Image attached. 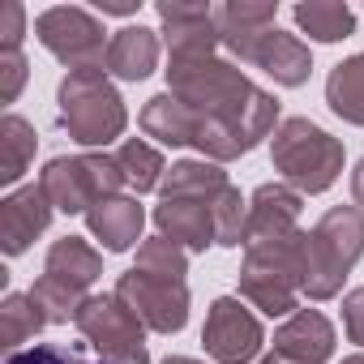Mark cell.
<instances>
[{
    "label": "cell",
    "instance_id": "31",
    "mask_svg": "<svg viewBox=\"0 0 364 364\" xmlns=\"http://www.w3.org/2000/svg\"><path fill=\"white\" fill-rule=\"evenodd\" d=\"M141 9V0H99V14H112V18H129Z\"/></svg>",
    "mask_w": 364,
    "mask_h": 364
},
{
    "label": "cell",
    "instance_id": "24",
    "mask_svg": "<svg viewBox=\"0 0 364 364\" xmlns=\"http://www.w3.org/2000/svg\"><path fill=\"white\" fill-rule=\"evenodd\" d=\"M116 163H120V176H124V189H133L137 198H141V193H154V189L163 185V176H167L163 154H159L150 141H141V137H129V141L116 150Z\"/></svg>",
    "mask_w": 364,
    "mask_h": 364
},
{
    "label": "cell",
    "instance_id": "33",
    "mask_svg": "<svg viewBox=\"0 0 364 364\" xmlns=\"http://www.w3.org/2000/svg\"><path fill=\"white\" fill-rule=\"evenodd\" d=\"M163 364H206V360H193V355H167Z\"/></svg>",
    "mask_w": 364,
    "mask_h": 364
},
{
    "label": "cell",
    "instance_id": "29",
    "mask_svg": "<svg viewBox=\"0 0 364 364\" xmlns=\"http://www.w3.org/2000/svg\"><path fill=\"white\" fill-rule=\"evenodd\" d=\"M343 330H347L351 343L364 347V287H355V291L343 296Z\"/></svg>",
    "mask_w": 364,
    "mask_h": 364
},
{
    "label": "cell",
    "instance_id": "15",
    "mask_svg": "<svg viewBox=\"0 0 364 364\" xmlns=\"http://www.w3.org/2000/svg\"><path fill=\"white\" fill-rule=\"evenodd\" d=\"M52 215H56V206L43 193L39 180L35 185H18L14 193L0 198V249H5V257H22L48 232Z\"/></svg>",
    "mask_w": 364,
    "mask_h": 364
},
{
    "label": "cell",
    "instance_id": "30",
    "mask_svg": "<svg viewBox=\"0 0 364 364\" xmlns=\"http://www.w3.org/2000/svg\"><path fill=\"white\" fill-rule=\"evenodd\" d=\"M22 35H26V9L18 0L5 5V35H0V52H22Z\"/></svg>",
    "mask_w": 364,
    "mask_h": 364
},
{
    "label": "cell",
    "instance_id": "16",
    "mask_svg": "<svg viewBox=\"0 0 364 364\" xmlns=\"http://www.w3.org/2000/svg\"><path fill=\"white\" fill-rule=\"evenodd\" d=\"M300 193L287 185H257L249 198V219H245V245H266L300 232Z\"/></svg>",
    "mask_w": 364,
    "mask_h": 364
},
{
    "label": "cell",
    "instance_id": "22",
    "mask_svg": "<svg viewBox=\"0 0 364 364\" xmlns=\"http://www.w3.org/2000/svg\"><path fill=\"white\" fill-rule=\"evenodd\" d=\"M326 103L338 120L364 129V56H347L326 77Z\"/></svg>",
    "mask_w": 364,
    "mask_h": 364
},
{
    "label": "cell",
    "instance_id": "21",
    "mask_svg": "<svg viewBox=\"0 0 364 364\" xmlns=\"http://www.w3.org/2000/svg\"><path fill=\"white\" fill-rule=\"evenodd\" d=\"M35 150H39V133L26 116L9 112L0 120V185H18L26 176V167L35 163Z\"/></svg>",
    "mask_w": 364,
    "mask_h": 364
},
{
    "label": "cell",
    "instance_id": "27",
    "mask_svg": "<svg viewBox=\"0 0 364 364\" xmlns=\"http://www.w3.org/2000/svg\"><path fill=\"white\" fill-rule=\"evenodd\" d=\"M5 364H95L82 355V347H65V343H35L22 351H9Z\"/></svg>",
    "mask_w": 364,
    "mask_h": 364
},
{
    "label": "cell",
    "instance_id": "13",
    "mask_svg": "<svg viewBox=\"0 0 364 364\" xmlns=\"http://www.w3.org/2000/svg\"><path fill=\"white\" fill-rule=\"evenodd\" d=\"M223 48L236 52L245 65L270 73V77H274L279 86H287V90L304 86L309 73H313V52H309L296 35H287V31H279V26L257 31V35H240V39H223Z\"/></svg>",
    "mask_w": 364,
    "mask_h": 364
},
{
    "label": "cell",
    "instance_id": "14",
    "mask_svg": "<svg viewBox=\"0 0 364 364\" xmlns=\"http://www.w3.org/2000/svg\"><path fill=\"white\" fill-rule=\"evenodd\" d=\"M159 35L167 43V60H198V56H219L223 31H219V9L215 5H176L159 0Z\"/></svg>",
    "mask_w": 364,
    "mask_h": 364
},
{
    "label": "cell",
    "instance_id": "20",
    "mask_svg": "<svg viewBox=\"0 0 364 364\" xmlns=\"http://www.w3.org/2000/svg\"><path fill=\"white\" fill-rule=\"evenodd\" d=\"M137 120H141V133L154 137V141H163V146H193L198 141V112L185 107L171 90L146 99V107H141Z\"/></svg>",
    "mask_w": 364,
    "mask_h": 364
},
{
    "label": "cell",
    "instance_id": "35",
    "mask_svg": "<svg viewBox=\"0 0 364 364\" xmlns=\"http://www.w3.org/2000/svg\"><path fill=\"white\" fill-rule=\"evenodd\" d=\"M338 364H364V351H355V355H343Z\"/></svg>",
    "mask_w": 364,
    "mask_h": 364
},
{
    "label": "cell",
    "instance_id": "1",
    "mask_svg": "<svg viewBox=\"0 0 364 364\" xmlns=\"http://www.w3.org/2000/svg\"><path fill=\"white\" fill-rule=\"evenodd\" d=\"M245 219L249 202L228 180V171L210 159H180L159 185V206H154V228L159 236L176 240L189 253H206L210 245L219 249H240L245 245Z\"/></svg>",
    "mask_w": 364,
    "mask_h": 364
},
{
    "label": "cell",
    "instance_id": "9",
    "mask_svg": "<svg viewBox=\"0 0 364 364\" xmlns=\"http://www.w3.org/2000/svg\"><path fill=\"white\" fill-rule=\"evenodd\" d=\"M73 326L99 351V364H150L146 326L137 321V313L116 291L112 296H86Z\"/></svg>",
    "mask_w": 364,
    "mask_h": 364
},
{
    "label": "cell",
    "instance_id": "32",
    "mask_svg": "<svg viewBox=\"0 0 364 364\" xmlns=\"http://www.w3.org/2000/svg\"><path fill=\"white\" fill-rule=\"evenodd\" d=\"M351 202L364 210V159L355 163V171H351Z\"/></svg>",
    "mask_w": 364,
    "mask_h": 364
},
{
    "label": "cell",
    "instance_id": "2",
    "mask_svg": "<svg viewBox=\"0 0 364 364\" xmlns=\"http://www.w3.org/2000/svg\"><path fill=\"white\" fill-rule=\"evenodd\" d=\"M56 107H60V129L82 150H107L129 124V107H124L120 90L112 86L107 69L65 73L56 86Z\"/></svg>",
    "mask_w": 364,
    "mask_h": 364
},
{
    "label": "cell",
    "instance_id": "6",
    "mask_svg": "<svg viewBox=\"0 0 364 364\" xmlns=\"http://www.w3.org/2000/svg\"><path fill=\"white\" fill-rule=\"evenodd\" d=\"M167 90L198 112V129H202L206 120H223L240 112L262 86H253L245 69H236L223 56H198V60H167Z\"/></svg>",
    "mask_w": 364,
    "mask_h": 364
},
{
    "label": "cell",
    "instance_id": "8",
    "mask_svg": "<svg viewBox=\"0 0 364 364\" xmlns=\"http://www.w3.org/2000/svg\"><path fill=\"white\" fill-rule=\"evenodd\" d=\"M39 185H43V193L52 198V206L60 215H86L90 206H99V202H107L124 189V176H120L116 154L90 150V154L48 159L43 171H39Z\"/></svg>",
    "mask_w": 364,
    "mask_h": 364
},
{
    "label": "cell",
    "instance_id": "26",
    "mask_svg": "<svg viewBox=\"0 0 364 364\" xmlns=\"http://www.w3.org/2000/svg\"><path fill=\"white\" fill-rule=\"evenodd\" d=\"M279 26V5L262 0V5H249V0H236V5H219V31L223 39H240V35H257Z\"/></svg>",
    "mask_w": 364,
    "mask_h": 364
},
{
    "label": "cell",
    "instance_id": "5",
    "mask_svg": "<svg viewBox=\"0 0 364 364\" xmlns=\"http://www.w3.org/2000/svg\"><path fill=\"white\" fill-rule=\"evenodd\" d=\"M304 287V228L266 240V245H245L240 262V296L262 309L266 317H291L300 309Z\"/></svg>",
    "mask_w": 364,
    "mask_h": 364
},
{
    "label": "cell",
    "instance_id": "11",
    "mask_svg": "<svg viewBox=\"0 0 364 364\" xmlns=\"http://www.w3.org/2000/svg\"><path fill=\"white\" fill-rule=\"evenodd\" d=\"M116 296L137 313V321L154 334H180L189 321V283L171 279V274H154L141 266H129L116 279Z\"/></svg>",
    "mask_w": 364,
    "mask_h": 364
},
{
    "label": "cell",
    "instance_id": "23",
    "mask_svg": "<svg viewBox=\"0 0 364 364\" xmlns=\"http://www.w3.org/2000/svg\"><path fill=\"white\" fill-rule=\"evenodd\" d=\"M291 18L317 43H338V39H351L355 35V9L351 5H338V0H309V5H296L291 9Z\"/></svg>",
    "mask_w": 364,
    "mask_h": 364
},
{
    "label": "cell",
    "instance_id": "10",
    "mask_svg": "<svg viewBox=\"0 0 364 364\" xmlns=\"http://www.w3.org/2000/svg\"><path fill=\"white\" fill-rule=\"evenodd\" d=\"M35 39L73 73V69H103L107 65V31L82 5H56L35 18Z\"/></svg>",
    "mask_w": 364,
    "mask_h": 364
},
{
    "label": "cell",
    "instance_id": "28",
    "mask_svg": "<svg viewBox=\"0 0 364 364\" xmlns=\"http://www.w3.org/2000/svg\"><path fill=\"white\" fill-rule=\"evenodd\" d=\"M26 77H31V65L22 52H0V103H18Z\"/></svg>",
    "mask_w": 364,
    "mask_h": 364
},
{
    "label": "cell",
    "instance_id": "19",
    "mask_svg": "<svg viewBox=\"0 0 364 364\" xmlns=\"http://www.w3.org/2000/svg\"><path fill=\"white\" fill-rule=\"evenodd\" d=\"M159 69V31L150 26H124L112 35L107 48V73L120 82H146Z\"/></svg>",
    "mask_w": 364,
    "mask_h": 364
},
{
    "label": "cell",
    "instance_id": "18",
    "mask_svg": "<svg viewBox=\"0 0 364 364\" xmlns=\"http://www.w3.org/2000/svg\"><path fill=\"white\" fill-rule=\"evenodd\" d=\"M86 228H90V236L103 245V253H129V249L141 240L146 210H141L137 198L116 193V198H107V202H99V206L86 210Z\"/></svg>",
    "mask_w": 364,
    "mask_h": 364
},
{
    "label": "cell",
    "instance_id": "12",
    "mask_svg": "<svg viewBox=\"0 0 364 364\" xmlns=\"http://www.w3.org/2000/svg\"><path fill=\"white\" fill-rule=\"evenodd\" d=\"M202 343L215 364H253L266 347V330L240 296H219L206 313Z\"/></svg>",
    "mask_w": 364,
    "mask_h": 364
},
{
    "label": "cell",
    "instance_id": "7",
    "mask_svg": "<svg viewBox=\"0 0 364 364\" xmlns=\"http://www.w3.org/2000/svg\"><path fill=\"white\" fill-rule=\"evenodd\" d=\"M103 274V253L95 245H86L82 236H65L48 249L43 257V274L35 279L31 296L43 304L52 326H65L77 317V309L86 304L95 279Z\"/></svg>",
    "mask_w": 364,
    "mask_h": 364
},
{
    "label": "cell",
    "instance_id": "34",
    "mask_svg": "<svg viewBox=\"0 0 364 364\" xmlns=\"http://www.w3.org/2000/svg\"><path fill=\"white\" fill-rule=\"evenodd\" d=\"M257 364H291V360H283V355H279V351H270V355H262V360H257Z\"/></svg>",
    "mask_w": 364,
    "mask_h": 364
},
{
    "label": "cell",
    "instance_id": "25",
    "mask_svg": "<svg viewBox=\"0 0 364 364\" xmlns=\"http://www.w3.org/2000/svg\"><path fill=\"white\" fill-rule=\"evenodd\" d=\"M0 321H5V347L9 351H22L26 338H35L43 326H52L48 313H43V304L31 291H9L5 304H0Z\"/></svg>",
    "mask_w": 364,
    "mask_h": 364
},
{
    "label": "cell",
    "instance_id": "17",
    "mask_svg": "<svg viewBox=\"0 0 364 364\" xmlns=\"http://www.w3.org/2000/svg\"><path fill=\"white\" fill-rule=\"evenodd\" d=\"M274 351L291 364H326L334 355V326L317 309H296L274 330Z\"/></svg>",
    "mask_w": 364,
    "mask_h": 364
},
{
    "label": "cell",
    "instance_id": "4",
    "mask_svg": "<svg viewBox=\"0 0 364 364\" xmlns=\"http://www.w3.org/2000/svg\"><path fill=\"white\" fill-rule=\"evenodd\" d=\"M343 159H347L343 141L321 124H313L309 116H287L270 137V163L283 176V185L296 189L300 198L326 193L343 176Z\"/></svg>",
    "mask_w": 364,
    "mask_h": 364
},
{
    "label": "cell",
    "instance_id": "3",
    "mask_svg": "<svg viewBox=\"0 0 364 364\" xmlns=\"http://www.w3.org/2000/svg\"><path fill=\"white\" fill-rule=\"evenodd\" d=\"M364 257V210L360 206H330L304 232V296L334 300L343 279Z\"/></svg>",
    "mask_w": 364,
    "mask_h": 364
}]
</instances>
